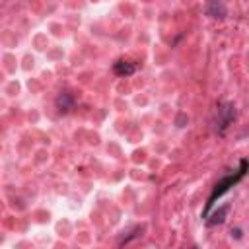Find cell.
<instances>
[{
    "mask_svg": "<svg viewBox=\"0 0 249 249\" xmlns=\"http://www.w3.org/2000/svg\"><path fill=\"white\" fill-rule=\"evenodd\" d=\"M247 167H249V161H247V160H241V167H239L233 175H228V177H224L220 183H216V187H214V191H212V195H210V198H208V202H206V208H204V212H202V216H204V218L208 216V212H210L212 204L216 202V198H218V196H222L230 187H233V185H235V183L245 175Z\"/></svg>",
    "mask_w": 249,
    "mask_h": 249,
    "instance_id": "obj_1",
    "label": "cell"
},
{
    "mask_svg": "<svg viewBox=\"0 0 249 249\" xmlns=\"http://www.w3.org/2000/svg\"><path fill=\"white\" fill-rule=\"evenodd\" d=\"M237 117V111H235V105L233 103H222L218 105V111H216V130L220 134L226 132V128L235 121Z\"/></svg>",
    "mask_w": 249,
    "mask_h": 249,
    "instance_id": "obj_2",
    "label": "cell"
},
{
    "mask_svg": "<svg viewBox=\"0 0 249 249\" xmlns=\"http://www.w3.org/2000/svg\"><path fill=\"white\" fill-rule=\"evenodd\" d=\"M226 14H228V8H226L224 2L212 0V2L206 4V16H210L214 19H222V18H226Z\"/></svg>",
    "mask_w": 249,
    "mask_h": 249,
    "instance_id": "obj_3",
    "label": "cell"
},
{
    "mask_svg": "<svg viewBox=\"0 0 249 249\" xmlns=\"http://www.w3.org/2000/svg\"><path fill=\"white\" fill-rule=\"evenodd\" d=\"M74 95L70 93V91H62V93H58V97H56V109L60 111V113H68L72 107H74Z\"/></svg>",
    "mask_w": 249,
    "mask_h": 249,
    "instance_id": "obj_4",
    "label": "cell"
},
{
    "mask_svg": "<svg viewBox=\"0 0 249 249\" xmlns=\"http://www.w3.org/2000/svg\"><path fill=\"white\" fill-rule=\"evenodd\" d=\"M134 70H136V66L128 60H117L113 66V72L117 76H130V74H134Z\"/></svg>",
    "mask_w": 249,
    "mask_h": 249,
    "instance_id": "obj_5",
    "label": "cell"
},
{
    "mask_svg": "<svg viewBox=\"0 0 249 249\" xmlns=\"http://www.w3.org/2000/svg\"><path fill=\"white\" fill-rule=\"evenodd\" d=\"M228 210H230V206L226 204V206H220L214 214H212V218L208 220V226H216V224H222L224 220H226V214H228Z\"/></svg>",
    "mask_w": 249,
    "mask_h": 249,
    "instance_id": "obj_6",
    "label": "cell"
},
{
    "mask_svg": "<svg viewBox=\"0 0 249 249\" xmlns=\"http://www.w3.org/2000/svg\"><path fill=\"white\" fill-rule=\"evenodd\" d=\"M231 235H233L235 239H239V237H241V230H237V228H235V230H231Z\"/></svg>",
    "mask_w": 249,
    "mask_h": 249,
    "instance_id": "obj_7",
    "label": "cell"
},
{
    "mask_svg": "<svg viewBox=\"0 0 249 249\" xmlns=\"http://www.w3.org/2000/svg\"><path fill=\"white\" fill-rule=\"evenodd\" d=\"M191 249H198V247H191Z\"/></svg>",
    "mask_w": 249,
    "mask_h": 249,
    "instance_id": "obj_8",
    "label": "cell"
}]
</instances>
